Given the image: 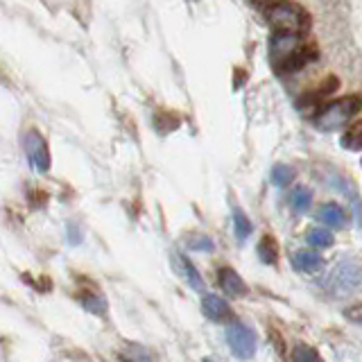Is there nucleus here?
Masks as SVG:
<instances>
[{
	"label": "nucleus",
	"instance_id": "obj_23",
	"mask_svg": "<svg viewBox=\"0 0 362 362\" xmlns=\"http://www.w3.org/2000/svg\"><path fill=\"white\" fill-rule=\"evenodd\" d=\"M68 243H71V245H79V243H82V231H79V226L68 224Z\"/></svg>",
	"mask_w": 362,
	"mask_h": 362
},
{
	"label": "nucleus",
	"instance_id": "obj_6",
	"mask_svg": "<svg viewBox=\"0 0 362 362\" xmlns=\"http://www.w3.org/2000/svg\"><path fill=\"white\" fill-rule=\"evenodd\" d=\"M317 57H320V52H317L313 43H301L290 57H286L281 64H276V68L283 73H294V71H301V68L308 66L310 62H315Z\"/></svg>",
	"mask_w": 362,
	"mask_h": 362
},
{
	"label": "nucleus",
	"instance_id": "obj_8",
	"mask_svg": "<svg viewBox=\"0 0 362 362\" xmlns=\"http://www.w3.org/2000/svg\"><path fill=\"white\" fill-rule=\"evenodd\" d=\"M218 283H220V288L226 294H229V297H245V294H247V283L231 267H220V272H218Z\"/></svg>",
	"mask_w": 362,
	"mask_h": 362
},
{
	"label": "nucleus",
	"instance_id": "obj_17",
	"mask_svg": "<svg viewBox=\"0 0 362 362\" xmlns=\"http://www.w3.org/2000/svg\"><path fill=\"white\" fill-rule=\"evenodd\" d=\"M305 238H308V245L310 247H317V249H328V247H333V243H335L333 233L328 231V229H322V226H317V229H310Z\"/></svg>",
	"mask_w": 362,
	"mask_h": 362
},
{
	"label": "nucleus",
	"instance_id": "obj_13",
	"mask_svg": "<svg viewBox=\"0 0 362 362\" xmlns=\"http://www.w3.org/2000/svg\"><path fill=\"white\" fill-rule=\"evenodd\" d=\"M333 186L337 188V190H342V195L344 197H349V202H351V206H354V215H356V222H358V226L362 229V202H360V197L356 195V190L351 188V184L349 181H344V179H335L333 181Z\"/></svg>",
	"mask_w": 362,
	"mask_h": 362
},
{
	"label": "nucleus",
	"instance_id": "obj_19",
	"mask_svg": "<svg viewBox=\"0 0 362 362\" xmlns=\"http://www.w3.org/2000/svg\"><path fill=\"white\" fill-rule=\"evenodd\" d=\"M294 181V170L290 165H274L272 168V184L279 188H286Z\"/></svg>",
	"mask_w": 362,
	"mask_h": 362
},
{
	"label": "nucleus",
	"instance_id": "obj_20",
	"mask_svg": "<svg viewBox=\"0 0 362 362\" xmlns=\"http://www.w3.org/2000/svg\"><path fill=\"white\" fill-rule=\"evenodd\" d=\"M233 229H235L238 240H245V238L252 233V222H249V218L240 209H233Z\"/></svg>",
	"mask_w": 362,
	"mask_h": 362
},
{
	"label": "nucleus",
	"instance_id": "obj_4",
	"mask_svg": "<svg viewBox=\"0 0 362 362\" xmlns=\"http://www.w3.org/2000/svg\"><path fill=\"white\" fill-rule=\"evenodd\" d=\"M226 344H229L235 358L249 360L256 354V333L243 322H231L226 326Z\"/></svg>",
	"mask_w": 362,
	"mask_h": 362
},
{
	"label": "nucleus",
	"instance_id": "obj_15",
	"mask_svg": "<svg viewBox=\"0 0 362 362\" xmlns=\"http://www.w3.org/2000/svg\"><path fill=\"white\" fill-rule=\"evenodd\" d=\"M290 206H292V211H297V213H305L313 206V192L305 186L294 188L292 195H290Z\"/></svg>",
	"mask_w": 362,
	"mask_h": 362
},
{
	"label": "nucleus",
	"instance_id": "obj_25",
	"mask_svg": "<svg viewBox=\"0 0 362 362\" xmlns=\"http://www.w3.org/2000/svg\"><path fill=\"white\" fill-rule=\"evenodd\" d=\"M249 3H252V5H260V0H249Z\"/></svg>",
	"mask_w": 362,
	"mask_h": 362
},
{
	"label": "nucleus",
	"instance_id": "obj_12",
	"mask_svg": "<svg viewBox=\"0 0 362 362\" xmlns=\"http://www.w3.org/2000/svg\"><path fill=\"white\" fill-rule=\"evenodd\" d=\"M175 263H177V267H179L181 274H184V279H186L188 286H190L192 290L202 292V290H204V279H202V274L197 272V267L192 265L186 256H175Z\"/></svg>",
	"mask_w": 362,
	"mask_h": 362
},
{
	"label": "nucleus",
	"instance_id": "obj_1",
	"mask_svg": "<svg viewBox=\"0 0 362 362\" xmlns=\"http://www.w3.org/2000/svg\"><path fill=\"white\" fill-rule=\"evenodd\" d=\"M265 16L276 34L286 37H303L310 30V16L303 7L290 3V0H279L265 9Z\"/></svg>",
	"mask_w": 362,
	"mask_h": 362
},
{
	"label": "nucleus",
	"instance_id": "obj_16",
	"mask_svg": "<svg viewBox=\"0 0 362 362\" xmlns=\"http://www.w3.org/2000/svg\"><path fill=\"white\" fill-rule=\"evenodd\" d=\"M79 303L84 305L88 313L93 315H105L107 313V301L105 297H100L95 292H79Z\"/></svg>",
	"mask_w": 362,
	"mask_h": 362
},
{
	"label": "nucleus",
	"instance_id": "obj_5",
	"mask_svg": "<svg viewBox=\"0 0 362 362\" xmlns=\"http://www.w3.org/2000/svg\"><path fill=\"white\" fill-rule=\"evenodd\" d=\"M23 145H25V154L30 165L37 170V173H48L50 170V152L48 145H45L43 136L37 129H30L23 139Z\"/></svg>",
	"mask_w": 362,
	"mask_h": 362
},
{
	"label": "nucleus",
	"instance_id": "obj_9",
	"mask_svg": "<svg viewBox=\"0 0 362 362\" xmlns=\"http://www.w3.org/2000/svg\"><path fill=\"white\" fill-rule=\"evenodd\" d=\"M337 86H339L337 77H328L320 88L310 90V93H305V95L299 100V107H301V109H317V105H320V102H324L328 95H333V93H335Z\"/></svg>",
	"mask_w": 362,
	"mask_h": 362
},
{
	"label": "nucleus",
	"instance_id": "obj_11",
	"mask_svg": "<svg viewBox=\"0 0 362 362\" xmlns=\"http://www.w3.org/2000/svg\"><path fill=\"white\" fill-rule=\"evenodd\" d=\"M292 265L299 272H317L322 269L324 258L317 252H313V249H299V252L292 254Z\"/></svg>",
	"mask_w": 362,
	"mask_h": 362
},
{
	"label": "nucleus",
	"instance_id": "obj_22",
	"mask_svg": "<svg viewBox=\"0 0 362 362\" xmlns=\"http://www.w3.org/2000/svg\"><path fill=\"white\" fill-rule=\"evenodd\" d=\"M186 245L188 249H192V252H213L215 245L209 235H204V233H192L186 238Z\"/></svg>",
	"mask_w": 362,
	"mask_h": 362
},
{
	"label": "nucleus",
	"instance_id": "obj_2",
	"mask_svg": "<svg viewBox=\"0 0 362 362\" xmlns=\"http://www.w3.org/2000/svg\"><path fill=\"white\" fill-rule=\"evenodd\" d=\"M362 109V98L360 95H346V98H339L331 105H326L324 109L317 111V118L315 124L320 127L322 132H335V129H342L346 122L354 120L356 113Z\"/></svg>",
	"mask_w": 362,
	"mask_h": 362
},
{
	"label": "nucleus",
	"instance_id": "obj_7",
	"mask_svg": "<svg viewBox=\"0 0 362 362\" xmlns=\"http://www.w3.org/2000/svg\"><path fill=\"white\" fill-rule=\"evenodd\" d=\"M202 310L211 322H229L231 320V305L218 294H204L202 297Z\"/></svg>",
	"mask_w": 362,
	"mask_h": 362
},
{
	"label": "nucleus",
	"instance_id": "obj_3",
	"mask_svg": "<svg viewBox=\"0 0 362 362\" xmlns=\"http://www.w3.org/2000/svg\"><path fill=\"white\" fill-rule=\"evenodd\" d=\"M360 286H362V265L354 263V260H339L324 276V288L333 297H349Z\"/></svg>",
	"mask_w": 362,
	"mask_h": 362
},
{
	"label": "nucleus",
	"instance_id": "obj_21",
	"mask_svg": "<svg viewBox=\"0 0 362 362\" xmlns=\"http://www.w3.org/2000/svg\"><path fill=\"white\" fill-rule=\"evenodd\" d=\"M292 360L294 362H324L322 356L308 344H297L292 351Z\"/></svg>",
	"mask_w": 362,
	"mask_h": 362
},
{
	"label": "nucleus",
	"instance_id": "obj_18",
	"mask_svg": "<svg viewBox=\"0 0 362 362\" xmlns=\"http://www.w3.org/2000/svg\"><path fill=\"white\" fill-rule=\"evenodd\" d=\"M342 145L346 150H362V120L351 124L342 136Z\"/></svg>",
	"mask_w": 362,
	"mask_h": 362
},
{
	"label": "nucleus",
	"instance_id": "obj_24",
	"mask_svg": "<svg viewBox=\"0 0 362 362\" xmlns=\"http://www.w3.org/2000/svg\"><path fill=\"white\" fill-rule=\"evenodd\" d=\"M120 360H122V362H152L147 356H132V358H129V356H122Z\"/></svg>",
	"mask_w": 362,
	"mask_h": 362
},
{
	"label": "nucleus",
	"instance_id": "obj_14",
	"mask_svg": "<svg viewBox=\"0 0 362 362\" xmlns=\"http://www.w3.org/2000/svg\"><path fill=\"white\" fill-rule=\"evenodd\" d=\"M258 256L265 265H276L279 263V245L272 235H265L258 243Z\"/></svg>",
	"mask_w": 362,
	"mask_h": 362
},
{
	"label": "nucleus",
	"instance_id": "obj_10",
	"mask_svg": "<svg viewBox=\"0 0 362 362\" xmlns=\"http://www.w3.org/2000/svg\"><path fill=\"white\" fill-rule=\"evenodd\" d=\"M317 218H320L324 224L333 226V229H344L346 222H349L344 209L339 206V204H335V202H328V204H324V206H320V213H317Z\"/></svg>",
	"mask_w": 362,
	"mask_h": 362
},
{
	"label": "nucleus",
	"instance_id": "obj_26",
	"mask_svg": "<svg viewBox=\"0 0 362 362\" xmlns=\"http://www.w3.org/2000/svg\"><path fill=\"white\" fill-rule=\"evenodd\" d=\"M204 362H213V360H209V358H206V360H204Z\"/></svg>",
	"mask_w": 362,
	"mask_h": 362
}]
</instances>
